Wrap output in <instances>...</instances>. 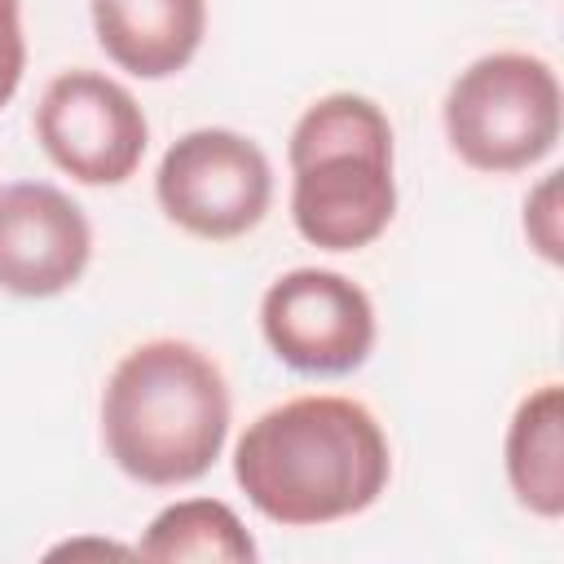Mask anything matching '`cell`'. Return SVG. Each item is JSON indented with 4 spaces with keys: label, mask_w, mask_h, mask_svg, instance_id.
<instances>
[{
    "label": "cell",
    "mask_w": 564,
    "mask_h": 564,
    "mask_svg": "<svg viewBox=\"0 0 564 564\" xmlns=\"http://www.w3.org/2000/svg\"><path fill=\"white\" fill-rule=\"evenodd\" d=\"M234 480L264 520L322 529L379 502L392 449L361 401L308 392L247 423L234 445Z\"/></svg>",
    "instance_id": "6da1fadb"
},
{
    "label": "cell",
    "mask_w": 564,
    "mask_h": 564,
    "mask_svg": "<svg viewBox=\"0 0 564 564\" xmlns=\"http://www.w3.org/2000/svg\"><path fill=\"white\" fill-rule=\"evenodd\" d=\"M229 383L189 339L128 348L101 392V441L110 463L150 489H176L212 471L229 436Z\"/></svg>",
    "instance_id": "7a4b0ae2"
},
{
    "label": "cell",
    "mask_w": 564,
    "mask_h": 564,
    "mask_svg": "<svg viewBox=\"0 0 564 564\" xmlns=\"http://www.w3.org/2000/svg\"><path fill=\"white\" fill-rule=\"evenodd\" d=\"M291 220L322 251H361L397 216L392 123L361 93L317 97L291 128Z\"/></svg>",
    "instance_id": "3957f363"
},
{
    "label": "cell",
    "mask_w": 564,
    "mask_h": 564,
    "mask_svg": "<svg viewBox=\"0 0 564 564\" xmlns=\"http://www.w3.org/2000/svg\"><path fill=\"white\" fill-rule=\"evenodd\" d=\"M449 150L485 176H511L542 163L560 141L564 97L546 57L502 48L476 57L441 106Z\"/></svg>",
    "instance_id": "277c9868"
},
{
    "label": "cell",
    "mask_w": 564,
    "mask_h": 564,
    "mask_svg": "<svg viewBox=\"0 0 564 564\" xmlns=\"http://www.w3.org/2000/svg\"><path fill=\"white\" fill-rule=\"evenodd\" d=\"M154 198L176 229L203 242H229L264 220L273 167L251 137L234 128H194L159 159Z\"/></svg>",
    "instance_id": "5b68a950"
},
{
    "label": "cell",
    "mask_w": 564,
    "mask_h": 564,
    "mask_svg": "<svg viewBox=\"0 0 564 564\" xmlns=\"http://www.w3.org/2000/svg\"><path fill=\"white\" fill-rule=\"evenodd\" d=\"M44 154L79 185H123L150 145V123L137 97L101 70H62L35 106Z\"/></svg>",
    "instance_id": "8992f818"
},
{
    "label": "cell",
    "mask_w": 564,
    "mask_h": 564,
    "mask_svg": "<svg viewBox=\"0 0 564 564\" xmlns=\"http://www.w3.org/2000/svg\"><path fill=\"white\" fill-rule=\"evenodd\" d=\"M260 330L282 366L335 379L366 366L375 348V304L335 269H291L264 291Z\"/></svg>",
    "instance_id": "52a82bcc"
},
{
    "label": "cell",
    "mask_w": 564,
    "mask_h": 564,
    "mask_svg": "<svg viewBox=\"0 0 564 564\" xmlns=\"http://www.w3.org/2000/svg\"><path fill=\"white\" fill-rule=\"evenodd\" d=\"M93 260L84 207L48 181L0 185V291L48 300L70 291Z\"/></svg>",
    "instance_id": "ba28073f"
},
{
    "label": "cell",
    "mask_w": 564,
    "mask_h": 564,
    "mask_svg": "<svg viewBox=\"0 0 564 564\" xmlns=\"http://www.w3.org/2000/svg\"><path fill=\"white\" fill-rule=\"evenodd\" d=\"M93 31L119 70L167 79L194 62L207 31V0H93Z\"/></svg>",
    "instance_id": "9c48e42d"
},
{
    "label": "cell",
    "mask_w": 564,
    "mask_h": 564,
    "mask_svg": "<svg viewBox=\"0 0 564 564\" xmlns=\"http://www.w3.org/2000/svg\"><path fill=\"white\" fill-rule=\"evenodd\" d=\"M507 480L524 511L542 520L564 516V388H533L507 423Z\"/></svg>",
    "instance_id": "30bf717a"
},
{
    "label": "cell",
    "mask_w": 564,
    "mask_h": 564,
    "mask_svg": "<svg viewBox=\"0 0 564 564\" xmlns=\"http://www.w3.org/2000/svg\"><path fill=\"white\" fill-rule=\"evenodd\" d=\"M141 560H225V564H251L256 538L247 533V524L238 520V511L220 498H185L163 507L150 529L141 533V542L132 546Z\"/></svg>",
    "instance_id": "8fae6325"
},
{
    "label": "cell",
    "mask_w": 564,
    "mask_h": 564,
    "mask_svg": "<svg viewBox=\"0 0 564 564\" xmlns=\"http://www.w3.org/2000/svg\"><path fill=\"white\" fill-rule=\"evenodd\" d=\"M560 172H546L538 181V189L524 198V234H529V247L546 260V264H560L564 260V216H560Z\"/></svg>",
    "instance_id": "7c38bea8"
},
{
    "label": "cell",
    "mask_w": 564,
    "mask_h": 564,
    "mask_svg": "<svg viewBox=\"0 0 564 564\" xmlns=\"http://www.w3.org/2000/svg\"><path fill=\"white\" fill-rule=\"evenodd\" d=\"M26 70V40H22V4L0 0V106L13 101Z\"/></svg>",
    "instance_id": "4fadbf2b"
},
{
    "label": "cell",
    "mask_w": 564,
    "mask_h": 564,
    "mask_svg": "<svg viewBox=\"0 0 564 564\" xmlns=\"http://www.w3.org/2000/svg\"><path fill=\"white\" fill-rule=\"evenodd\" d=\"M84 551H93V555H137L132 546H119V542H62L48 555H84Z\"/></svg>",
    "instance_id": "5bb4252c"
}]
</instances>
